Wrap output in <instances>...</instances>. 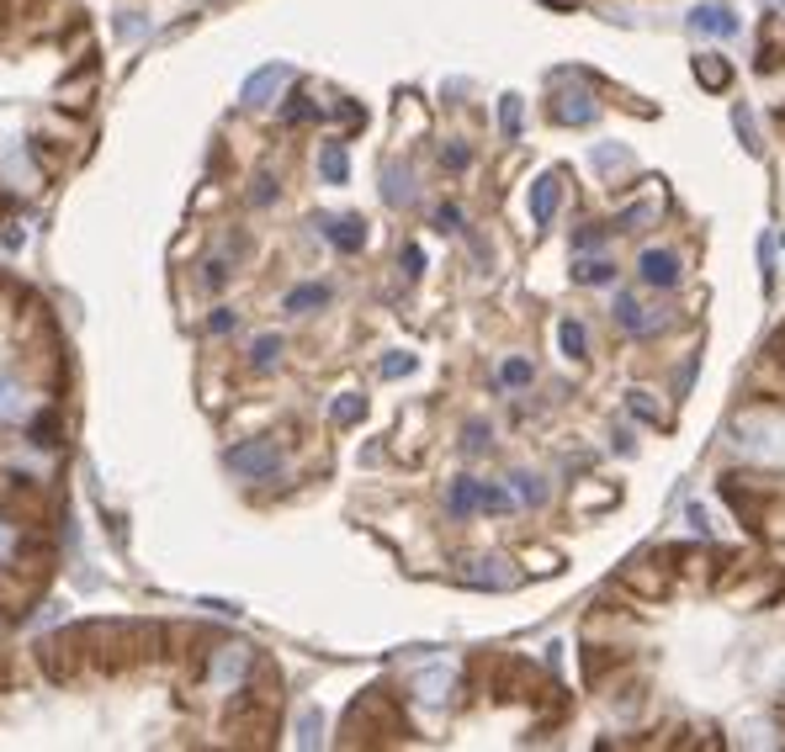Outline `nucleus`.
<instances>
[{
    "instance_id": "f257e3e1",
    "label": "nucleus",
    "mask_w": 785,
    "mask_h": 752,
    "mask_svg": "<svg viewBox=\"0 0 785 752\" xmlns=\"http://www.w3.org/2000/svg\"><path fill=\"white\" fill-rule=\"evenodd\" d=\"M733 445L748 461H775V456H785V419L764 414V408H748L733 419Z\"/></svg>"
},
{
    "instance_id": "f03ea898",
    "label": "nucleus",
    "mask_w": 785,
    "mask_h": 752,
    "mask_svg": "<svg viewBox=\"0 0 785 752\" xmlns=\"http://www.w3.org/2000/svg\"><path fill=\"white\" fill-rule=\"evenodd\" d=\"M361 731H377V742H393V737H409V726L393 715V705H388V694L382 689H372V694H361L351 711H345V737L351 742H361Z\"/></svg>"
},
{
    "instance_id": "7ed1b4c3",
    "label": "nucleus",
    "mask_w": 785,
    "mask_h": 752,
    "mask_svg": "<svg viewBox=\"0 0 785 752\" xmlns=\"http://www.w3.org/2000/svg\"><path fill=\"white\" fill-rule=\"evenodd\" d=\"M552 122H563V127H584V122H594V112H600V101L589 96V85H574L568 75L552 79Z\"/></svg>"
},
{
    "instance_id": "20e7f679",
    "label": "nucleus",
    "mask_w": 785,
    "mask_h": 752,
    "mask_svg": "<svg viewBox=\"0 0 785 752\" xmlns=\"http://www.w3.org/2000/svg\"><path fill=\"white\" fill-rule=\"evenodd\" d=\"M277 467H282L277 440H245L229 451V472L245 477V482H266V477H277Z\"/></svg>"
},
{
    "instance_id": "39448f33",
    "label": "nucleus",
    "mask_w": 785,
    "mask_h": 752,
    "mask_svg": "<svg viewBox=\"0 0 785 752\" xmlns=\"http://www.w3.org/2000/svg\"><path fill=\"white\" fill-rule=\"evenodd\" d=\"M245 674H255V652L234 641V646H218V652H212L207 683H212V689H240V683H245Z\"/></svg>"
},
{
    "instance_id": "423d86ee",
    "label": "nucleus",
    "mask_w": 785,
    "mask_h": 752,
    "mask_svg": "<svg viewBox=\"0 0 785 752\" xmlns=\"http://www.w3.org/2000/svg\"><path fill=\"white\" fill-rule=\"evenodd\" d=\"M287 79H292V64H260V70L245 79L240 101H245L249 112H260V107H271V101L287 90Z\"/></svg>"
},
{
    "instance_id": "0eeeda50",
    "label": "nucleus",
    "mask_w": 785,
    "mask_h": 752,
    "mask_svg": "<svg viewBox=\"0 0 785 752\" xmlns=\"http://www.w3.org/2000/svg\"><path fill=\"white\" fill-rule=\"evenodd\" d=\"M690 33H706V38H738L744 33V22L733 16V5H722V0H706L690 11Z\"/></svg>"
},
{
    "instance_id": "6e6552de",
    "label": "nucleus",
    "mask_w": 785,
    "mask_h": 752,
    "mask_svg": "<svg viewBox=\"0 0 785 752\" xmlns=\"http://www.w3.org/2000/svg\"><path fill=\"white\" fill-rule=\"evenodd\" d=\"M526 207H531V223H537V229H547V223L557 218V207H563V175H557V170L537 175V181H531V197H526Z\"/></svg>"
},
{
    "instance_id": "1a4fd4ad",
    "label": "nucleus",
    "mask_w": 785,
    "mask_h": 752,
    "mask_svg": "<svg viewBox=\"0 0 785 752\" xmlns=\"http://www.w3.org/2000/svg\"><path fill=\"white\" fill-rule=\"evenodd\" d=\"M611 318H616V329H626V334H659V323H663V313H648L631 292H616V303H611Z\"/></svg>"
},
{
    "instance_id": "9d476101",
    "label": "nucleus",
    "mask_w": 785,
    "mask_h": 752,
    "mask_svg": "<svg viewBox=\"0 0 785 752\" xmlns=\"http://www.w3.org/2000/svg\"><path fill=\"white\" fill-rule=\"evenodd\" d=\"M637 271H642V281L648 286H679V255L674 249H642V260H637Z\"/></svg>"
},
{
    "instance_id": "9b49d317",
    "label": "nucleus",
    "mask_w": 785,
    "mask_h": 752,
    "mask_svg": "<svg viewBox=\"0 0 785 752\" xmlns=\"http://www.w3.org/2000/svg\"><path fill=\"white\" fill-rule=\"evenodd\" d=\"M319 229L330 238L334 249H345V255H356L361 244H367V223L361 218H319Z\"/></svg>"
},
{
    "instance_id": "f8f14e48",
    "label": "nucleus",
    "mask_w": 785,
    "mask_h": 752,
    "mask_svg": "<svg viewBox=\"0 0 785 752\" xmlns=\"http://www.w3.org/2000/svg\"><path fill=\"white\" fill-rule=\"evenodd\" d=\"M696 79H701V90H716V96H722V90L733 85V59H727V53H701V59H696Z\"/></svg>"
},
{
    "instance_id": "ddd939ff",
    "label": "nucleus",
    "mask_w": 785,
    "mask_h": 752,
    "mask_svg": "<svg viewBox=\"0 0 785 752\" xmlns=\"http://www.w3.org/2000/svg\"><path fill=\"white\" fill-rule=\"evenodd\" d=\"M589 164L605 175V181H616V175H631L637 170V159H631V149H621V144H594V155H589Z\"/></svg>"
},
{
    "instance_id": "4468645a",
    "label": "nucleus",
    "mask_w": 785,
    "mask_h": 752,
    "mask_svg": "<svg viewBox=\"0 0 785 752\" xmlns=\"http://www.w3.org/2000/svg\"><path fill=\"white\" fill-rule=\"evenodd\" d=\"M510 562H499V556H483V562H473L467 567V583H483V589H515L520 583V572H504Z\"/></svg>"
},
{
    "instance_id": "2eb2a0df",
    "label": "nucleus",
    "mask_w": 785,
    "mask_h": 752,
    "mask_svg": "<svg viewBox=\"0 0 785 752\" xmlns=\"http://www.w3.org/2000/svg\"><path fill=\"white\" fill-rule=\"evenodd\" d=\"M27 408H33L27 387H22L16 377H0V424H16V419H27Z\"/></svg>"
},
{
    "instance_id": "dca6fc26",
    "label": "nucleus",
    "mask_w": 785,
    "mask_h": 752,
    "mask_svg": "<svg viewBox=\"0 0 785 752\" xmlns=\"http://www.w3.org/2000/svg\"><path fill=\"white\" fill-rule=\"evenodd\" d=\"M382 197H388V207H409L414 201V170L409 164H388V170H382Z\"/></svg>"
},
{
    "instance_id": "f3484780",
    "label": "nucleus",
    "mask_w": 785,
    "mask_h": 752,
    "mask_svg": "<svg viewBox=\"0 0 785 752\" xmlns=\"http://www.w3.org/2000/svg\"><path fill=\"white\" fill-rule=\"evenodd\" d=\"M452 668H430V674H419L414 678V694L425 700V705H446L452 700Z\"/></svg>"
},
{
    "instance_id": "a211bd4d",
    "label": "nucleus",
    "mask_w": 785,
    "mask_h": 752,
    "mask_svg": "<svg viewBox=\"0 0 785 752\" xmlns=\"http://www.w3.org/2000/svg\"><path fill=\"white\" fill-rule=\"evenodd\" d=\"M292 742H297V748H319V742H324V711H319V705H303V711H297Z\"/></svg>"
},
{
    "instance_id": "6ab92c4d",
    "label": "nucleus",
    "mask_w": 785,
    "mask_h": 752,
    "mask_svg": "<svg viewBox=\"0 0 785 752\" xmlns=\"http://www.w3.org/2000/svg\"><path fill=\"white\" fill-rule=\"evenodd\" d=\"M319 175H324L330 186H345V175H351V155H345V144H324V149H319Z\"/></svg>"
},
{
    "instance_id": "aec40b11",
    "label": "nucleus",
    "mask_w": 785,
    "mask_h": 752,
    "mask_svg": "<svg viewBox=\"0 0 785 752\" xmlns=\"http://www.w3.org/2000/svg\"><path fill=\"white\" fill-rule=\"evenodd\" d=\"M446 509H452V519H467L478 509V477H456L452 493H446Z\"/></svg>"
},
{
    "instance_id": "412c9836",
    "label": "nucleus",
    "mask_w": 785,
    "mask_h": 752,
    "mask_svg": "<svg viewBox=\"0 0 785 752\" xmlns=\"http://www.w3.org/2000/svg\"><path fill=\"white\" fill-rule=\"evenodd\" d=\"M515 504H520V498H515L504 482H478V509H483V515H510Z\"/></svg>"
},
{
    "instance_id": "4be33fe9",
    "label": "nucleus",
    "mask_w": 785,
    "mask_h": 752,
    "mask_svg": "<svg viewBox=\"0 0 785 752\" xmlns=\"http://www.w3.org/2000/svg\"><path fill=\"white\" fill-rule=\"evenodd\" d=\"M33 589H38V583H22V578H11V572L0 567V609H11V615L27 609V604H33Z\"/></svg>"
},
{
    "instance_id": "5701e85b",
    "label": "nucleus",
    "mask_w": 785,
    "mask_h": 752,
    "mask_svg": "<svg viewBox=\"0 0 785 752\" xmlns=\"http://www.w3.org/2000/svg\"><path fill=\"white\" fill-rule=\"evenodd\" d=\"M557 345H563V356H568V360H584V350H589V334H584L579 318H563V323H557Z\"/></svg>"
},
{
    "instance_id": "b1692460",
    "label": "nucleus",
    "mask_w": 785,
    "mask_h": 752,
    "mask_svg": "<svg viewBox=\"0 0 785 752\" xmlns=\"http://www.w3.org/2000/svg\"><path fill=\"white\" fill-rule=\"evenodd\" d=\"M510 482H515V498H520L526 509H541V504H547V482H541L537 472H515Z\"/></svg>"
},
{
    "instance_id": "393cba45",
    "label": "nucleus",
    "mask_w": 785,
    "mask_h": 752,
    "mask_svg": "<svg viewBox=\"0 0 785 752\" xmlns=\"http://www.w3.org/2000/svg\"><path fill=\"white\" fill-rule=\"evenodd\" d=\"M277 360H282V334H260V340L249 345V366H255V371H271Z\"/></svg>"
},
{
    "instance_id": "a878e982",
    "label": "nucleus",
    "mask_w": 785,
    "mask_h": 752,
    "mask_svg": "<svg viewBox=\"0 0 785 752\" xmlns=\"http://www.w3.org/2000/svg\"><path fill=\"white\" fill-rule=\"evenodd\" d=\"M330 419H334V424H361V419H367V397L340 393V397L330 403Z\"/></svg>"
},
{
    "instance_id": "bb28decb",
    "label": "nucleus",
    "mask_w": 785,
    "mask_h": 752,
    "mask_svg": "<svg viewBox=\"0 0 785 752\" xmlns=\"http://www.w3.org/2000/svg\"><path fill=\"white\" fill-rule=\"evenodd\" d=\"M574 281L579 286H605V281H616V266L611 260H574Z\"/></svg>"
},
{
    "instance_id": "cd10ccee",
    "label": "nucleus",
    "mask_w": 785,
    "mask_h": 752,
    "mask_svg": "<svg viewBox=\"0 0 785 752\" xmlns=\"http://www.w3.org/2000/svg\"><path fill=\"white\" fill-rule=\"evenodd\" d=\"M324 303H330V286H297V292H287V313H314Z\"/></svg>"
},
{
    "instance_id": "c85d7f7f",
    "label": "nucleus",
    "mask_w": 785,
    "mask_h": 752,
    "mask_svg": "<svg viewBox=\"0 0 785 752\" xmlns=\"http://www.w3.org/2000/svg\"><path fill=\"white\" fill-rule=\"evenodd\" d=\"M626 408H631L637 419H648V424H659V419H663L659 397H653V393H642V387H631V393H626Z\"/></svg>"
},
{
    "instance_id": "c756f323",
    "label": "nucleus",
    "mask_w": 785,
    "mask_h": 752,
    "mask_svg": "<svg viewBox=\"0 0 785 752\" xmlns=\"http://www.w3.org/2000/svg\"><path fill=\"white\" fill-rule=\"evenodd\" d=\"M520 112H526V107H520V96H504V101H499V127H504V138H515V133H520Z\"/></svg>"
},
{
    "instance_id": "7c9ffc66",
    "label": "nucleus",
    "mask_w": 785,
    "mask_h": 752,
    "mask_svg": "<svg viewBox=\"0 0 785 752\" xmlns=\"http://www.w3.org/2000/svg\"><path fill=\"white\" fill-rule=\"evenodd\" d=\"M499 382H504V387H526V382H531V360H504V366H499Z\"/></svg>"
},
{
    "instance_id": "2f4dec72",
    "label": "nucleus",
    "mask_w": 785,
    "mask_h": 752,
    "mask_svg": "<svg viewBox=\"0 0 785 752\" xmlns=\"http://www.w3.org/2000/svg\"><path fill=\"white\" fill-rule=\"evenodd\" d=\"M144 33H149V22H144L138 11H123V16H118V38L123 42H138Z\"/></svg>"
},
{
    "instance_id": "473e14b6",
    "label": "nucleus",
    "mask_w": 785,
    "mask_h": 752,
    "mask_svg": "<svg viewBox=\"0 0 785 752\" xmlns=\"http://www.w3.org/2000/svg\"><path fill=\"white\" fill-rule=\"evenodd\" d=\"M653 212H659L653 201H642V207H626V212H621V229H626V234H637L642 223H653Z\"/></svg>"
},
{
    "instance_id": "72a5a7b5",
    "label": "nucleus",
    "mask_w": 785,
    "mask_h": 752,
    "mask_svg": "<svg viewBox=\"0 0 785 752\" xmlns=\"http://www.w3.org/2000/svg\"><path fill=\"white\" fill-rule=\"evenodd\" d=\"M377 371H382V377H388V382H393V377H409V371H414V356H409V350H393V356L382 360V366H377Z\"/></svg>"
},
{
    "instance_id": "f704fd0d",
    "label": "nucleus",
    "mask_w": 785,
    "mask_h": 752,
    "mask_svg": "<svg viewBox=\"0 0 785 752\" xmlns=\"http://www.w3.org/2000/svg\"><path fill=\"white\" fill-rule=\"evenodd\" d=\"M733 122H738V133H744L748 155H764V144H759V133H753V118H748V107H738V112H733Z\"/></svg>"
},
{
    "instance_id": "c9c22d12",
    "label": "nucleus",
    "mask_w": 785,
    "mask_h": 752,
    "mask_svg": "<svg viewBox=\"0 0 785 752\" xmlns=\"http://www.w3.org/2000/svg\"><path fill=\"white\" fill-rule=\"evenodd\" d=\"M462 445H467L473 456H478V451H489V424H467V430H462Z\"/></svg>"
},
{
    "instance_id": "e433bc0d",
    "label": "nucleus",
    "mask_w": 785,
    "mask_h": 752,
    "mask_svg": "<svg viewBox=\"0 0 785 752\" xmlns=\"http://www.w3.org/2000/svg\"><path fill=\"white\" fill-rule=\"evenodd\" d=\"M600 244H605V229H594V223L574 234V249H600Z\"/></svg>"
},
{
    "instance_id": "4c0bfd02",
    "label": "nucleus",
    "mask_w": 785,
    "mask_h": 752,
    "mask_svg": "<svg viewBox=\"0 0 785 752\" xmlns=\"http://www.w3.org/2000/svg\"><path fill=\"white\" fill-rule=\"evenodd\" d=\"M467 149H462V144H452V149H441V164H446V170H467Z\"/></svg>"
},
{
    "instance_id": "58836bf2",
    "label": "nucleus",
    "mask_w": 785,
    "mask_h": 752,
    "mask_svg": "<svg viewBox=\"0 0 785 752\" xmlns=\"http://www.w3.org/2000/svg\"><path fill=\"white\" fill-rule=\"evenodd\" d=\"M764 356H770V366H781V371H785V329H775V334H770V350H764Z\"/></svg>"
},
{
    "instance_id": "ea45409f",
    "label": "nucleus",
    "mask_w": 785,
    "mask_h": 752,
    "mask_svg": "<svg viewBox=\"0 0 785 752\" xmlns=\"http://www.w3.org/2000/svg\"><path fill=\"white\" fill-rule=\"evenodd\" d=\"M419 271H425V255H419V244H409V249H404V276H419Z\"/></svg>"
},
{
    "instance_id": "a19ab883",
    "label": "nucleus",
    "mask_w": 785,
    "mask_h": 752,
    "mask_svg": "<svg viewBox=\"0 0 785 752\" xmlns=\"http://www.w3.org/2000/svg\"><path fill=\"white\" fill-rule=\"evenodd\" d=\"M271 197H277V181H271V175H260V181H255V192H249V201H260V207H266Z\"/></svg>"
},
{
    "instance_id": "79ce46f5",
    "label": "nucleus",
    "mask_w": 785,
    "mask_h": 752,
    "mask_svg": "<svg viewBox=\"0 0 785 752\" xmlns=\"http://www.w3.org/2000/svg\"><path fill=\"white\" fill-rule=\"evenodd\" d=\"M16 552V530H11V519L0 515V556H11Z\"/></svg>"
},
{
    "instance_id": "37998d69",
    "label": "nucleus",
    "mask_w": 785,
    "mask_h": 752,
    "mask_svg": "<svg viewBox=\"0 0 785 752\" xmlns=\"http://www.w3.org/2000/svg\"><path fill=\"white\" fill-rule=\"evenodd\" d=\"M207 329H212V334H229V329H234V313H229V308H218V313L207 318Z\"/></svg>"
},
{
    "instance_id": "c03bdc74",
    "label": "nucleus",
    "mask_w": 785,
    "mask_h": 752,
    "mask_svg": "<svg viewBox=\"0 0 785 752\" xmlns=\"http://www.w3.org/2000/svg\"><path fill=\"white\" fill-rule=\"evenodd\" d=\"M436 223H441L446 234H456V229H462V212H456V207H441V212H436Z\"/></svg>"
},
{
    "instance_id": "a18cd8bd",
    "label": "nucleus",
    "mask_w": 785,
    "mask_h": 752,
    "mask_svg": "<svg viewBox=\"0 0 785 752\" xmlns=\"http://www.w3.org/2000/svg\"><path fill=\"white\" fill-rule=\"evenodd\" d=\"M690 525H696L701 535H706V530H711V519H706V509H701V504H690Z\"/></svg>"
},
{
    "instance_id": "49530a36",
    "label": "nucleus",
    "mask_w": 785,
    "mask_h": 752,
    "mask_svg": "<svg viewBox=\"0 0 785 752\" xmlns=\"http://www.w3.org/2000/svg\"><path fill=\"white\" fill-rule=\"evenodd\" d=\"M775 122H781V127H785V107H781V112H775Z\"/></svg>"
},
{
    "instance_id": "de8ad7c7",
    "label": "nucleus",
    "mask_w": 785,
    "mask_h": 752,
    "mask_svg": "<svg viewBox=\"0 0 785 752\" xmlns=\"http://www.w3.org/2000/svg\"><path fill=\"white\" fill-rule=\"evenodd\" d=\"M770 5H775V11H785V0H770Z\"/></svg>"
}]
</instances>
